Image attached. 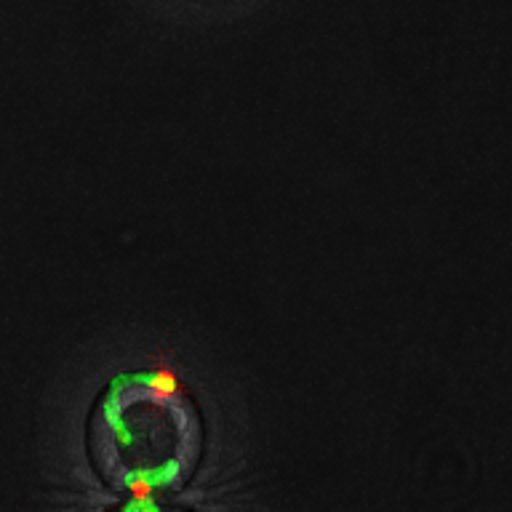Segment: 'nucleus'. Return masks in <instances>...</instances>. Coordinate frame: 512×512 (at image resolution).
<instances>
[{
	"mask_svg": "<svg viewBox=\"0 0 512 512\" xmlns=\"http://www.w3.org/2000/svg\"><path fill=\"white\" fill-rule=\"evenodd\" d=\"M88 454L112 491L147 502L192 478L203 454V422L174 376L128 371L96 403Z\"/></svg>",
	"mask_w": 512,
	"mask_h": 512,
	"instance_id": "obj_1",
	"label": "nucleus"
},
{
	"mask_svg": "<svg viewBox=\"0 0 512 512\" xmlns=\"http://www.w3.org/2000/svg\"><path fill=\"white\" fill-rule=\"evenodd\" d=\"M115 512H187V510H176V507H160V504H150V502H136V504H128L123 510H115Z\"/></svg>",
	"mask_w": 512,
	"mask_h": 512,
	"instance_id": "obj_2",
	"label": "nucleus"
}]
</instances>
